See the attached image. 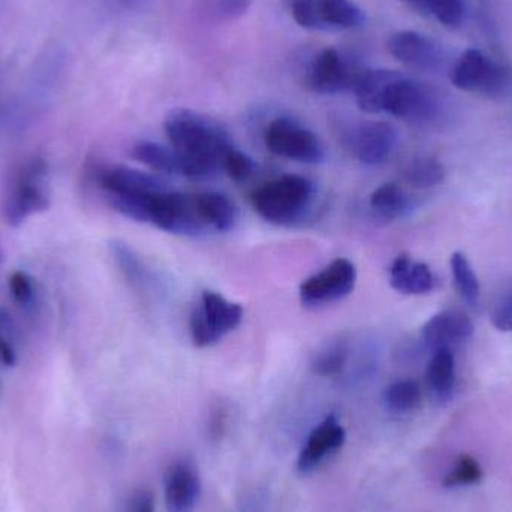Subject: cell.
<instances>
[{
	"label": "cell",
	"instance_id": "2",
	"mask_svg": "<svg viewBox=\"0 0 512 512\" xmlns=\"http://www.w3.org/2000/svg\"><path fill=\"white\" fill-rule=\"evenodd\" d=\"M315 185L307 177L283 176L252 194V207L268 224L292 227L303 221L315 201Z\"/></svg>",
	"mask_w": 512,
	"mask_h": 512
},
{
	"label": "cell",
	"instance_id": "24",
	"mask_svg": "<svg viewBox=\"0 0 512 512\" xmlns=\"http://www.w3.org/2000/svg\"><path fill=\"white\" fill-rule=\"evenodd\" d=\"M405 182L415 189H430L445 180V167L435 158H418L406 167Z\"/></svg>",
	"mask_w": 512,
	"mask_h": 512
},
{
	"label": "cell",
	"instance_id": "33",
	"mask_svg": "<svg viewBox=\"0 0 512 512\" xmlns=\"http://www.w3.org/2000/svg\"><path fill=\"white\" fill-rule=\"evenodd\" d=\"M9 292L15 303L20 306H29L35 297V286L32 277L24 271H14L8 279Z\"/></svg>",
	"mask_w": 512,
	"mask_h": 512
},
{
	"label": "cell",
	"instance_id": "14",
	"mask_svg": "<svg viewBox=\"0 0 512 512\" xmlns=\"http://www.w3.org/2000/svg\"><path fill=\"white\" fill-rule=\"evenodd\" d=\"M99 188L107 195H146L168 191L167 183L153 174L123 165H99L93 170Z\"/></svg>",
	"mask_w": 512,
	"mask_h": 512
},
{
	"label": "cell",
	"instance_id": "28",
	"mask_svg": "<svg viewBox=\"0 0 512 512\" xmlns=\"http://www.w3.org/2000/svg\"><path fill=\"white\" fill-rule=\"evenodd\" d=\"M421 400L420 385L411 379L394 382L385 391V403L397 414H405L417 408Z\"/></svg>",
	"mask_w": 512,
	"mask_h": 512
},
{
	"label": "cell",
	"instance_id": "15",
	"mask_svg": "<svg viewBox=\"0 0 512 512\" xmlns=\"http://www.w3.org/2000/svg\"><path fill=\"white\" fill-rule=\"evenodd\" d=\"M200 478L186 460L173 463L165 474V504L168 512H191L200 496Z\"/></svg>",
	"mask_w": 512,
	"mask_h": 512
},
{
	"label": "cell",
	"instance_id": "6",
	"mask_svg": "<svg viewBox=\"0 0 512 512\" xmlns=\"http://www.w3.org/2000/svg\"><path fill=\"white\" fill-rule=\"evenodd\" d=\"M243 307L231 303L215 291H204L191 315L192 342L197 348H210L236 330L243 321Z\"/></svg>",
	"mask_w": 512,
	"mask_h": 512
},
{
	"label": "cell",
	"instance_id": "16",
	"mask_svg": "<svg viewBox=\"0 0 512 512\" xmlns=\"http://www.w3.org/2000/svg\"><path fill=\"white\" fill-rule=\"evenodd\" d=\"M474 334V324L468 315L459 310H444L430 318L423 327V340L435 349H451L465 342Z\"/></svg>",
	"mask_w": 512,
	"mask_h": 512
},
{
	"label": "cell",
	"instance_id": "3",
	"mask_svg": "<svg viewBox=\"0 0 512 512\" xmlns=\"http://www.w3.org/2000/svg\"><path fill=\"white\" fill-rule=\"evenodd\" d=\"M447 110V99L436 87L400 72L391 81L382 102V113L417 126L441 122Z\"/></svg>",
	"mask_w": 512,
	"mask_h": 512
},
{
	"label": "cell",
	"instance_id": "34",
	"mask_svg": "<svg viewBox=\"0 0 512 512\" xmlns=\"http://www.w3.org/2000/svg\"><path fill=\"white\" fill-rule=\"evenodd\" d=\"M493 324L499 331L511 333L512 331V291L501 301L493 313Z\"/></svg>",
	"mask_w": 512,
	"mask_h": 512
},
{
	"label": "cell",
	"instance_id": "12",
	"mask_svg": "<svg viewBox=\"0 0 512 512\" xmlns=\"http://www.w3.org/2000/svg\"><path fill=\"white\" fill-rule=\"evenodd\" d=\"M357 283V268L346 258H337L330 265L304 280L300 300L306 307H319L348 297Z\"/></svg>",
	"mask_w": 512,
	"mask_h": 512
},
{
	"label": "cell",
	"instance_id": "9",
	"mask_svg": "<svg viewBox=\"0 0 512 512\" xmlns=\"http://www.w3.org/2000/svg\"><path fill=\"white\" fill-rule=\"evenodd\" d=\"M291 12L304 29L348 30L363 26V9L352 0H291Z\"/></svg>",
	"mask_w": 512,
	"mask_h": 512
},
{
	"label": "cell",
	"instance_id": "36",
	"mask_svg": "<svg viewBox=\"0 0 512 512\" xmlns=\"http://www.w3.org/2000/svg\"><path fill=\"white\" fill-rule=\"evenodd\" d=\"M129 512H155V504H153L152 496L141 495L132 502Z\"/></svg>",
	"mask_w": 512,
	"mask_h": 512
},
{
	"label": "cell",
	"instance_id": "25",
	"mask_svg": "<svg viewBox=\"0 0 512 512\" xmlns=\"http://www.w3.org/2000/svg\"><path fill=\"white\" fill-rule=\"evenodd\" d=\"M435 17L442 26L456 29L465 20V0H405Z\"/></svg>",
	"mask_w": 512,
	"mask_h": 512
},
{
	"label": "cell",
	"instance_id": "30",
	"mask_svg": "<svg viewBox=\"0 0 512 512\" xmlns=\"http://www.w3.org/2000/svg\"><path fill=\"white\" fill-rule=\"evenodd\" d=\"M348 360V348L345 343H333L316 357L313 369L318 375L334 376L342 372Z\"/></svg>",
	"mask_w": 512,
	"mask_h": 512
},
{
	"label": "cell",
	"instance_id": "27",
	"mask_svg": "<svg viewBox=\"0 0 512 512\" xmlns=\"http://www.w3.org/2000/svg\"><path fill=\"white\" fill-rule=\"evenodd\" d=\"M110 249L114 261L117 262L120 271L128 279V282L138 289L147 288L149 280H147L146 267L141 264L140 258L134 254V251L125 243L120 242L111 243Z\"/></svg>",
	"mask_w": 512,
	"mask_h": 512
},
{
	"label": "cell",
	"instance_id": "10",
	"mask_svg": "<svg viewBox=\"0 0 512 512\" xmlns=\"http://www.w3.org/2000/svg\"><path fill=\"white\" fill-rule=\"evenodd\" d=\"M388 51L399 62L424 74L450 72V57L444 45L424 33L402 30L388 41Z\"/></svg>",
	"mask_w": 512,
	"mask_h": 512
},
{
	"label": "cell",
	"instance_id": "18",
	"mask_svg": "<svg viewBox=\"0 0 512 512\" xmlns=\"http://www.w3.org/2000/svg\"><path fill=\"white\" fill-rule=\"evenodd\" d=\"M390 283L402 294L424 295L435 288V276L424 262H415L411 256L399 255L390 268Z\"/></svg>",
	"mask_w": 512,
	"mask_h": 512
},
{
	"label": "cell",
	"instance_id": "22",
	"mask_svg": "<svg viewBox=\"0 0 512 512\" xmlns=\"http://www.w3.org/2000/svg\"><path fill=\"white\" fill-rule=\"evenodd\" d=\"M456 379V361L453 351L448 348L438 349L426 370V381L430 390L439 399H445L453 390Z\"/></svg>",
	"mask_w": 512,
	"mask_h": 512
},
{
	"label": "cell",
	"instance_id": "21",
	"mask_svg": "<svg viewBox=\"0 0 512 512\" xmlns=\"http://www.w3.org/2000/svg\"><path fill=\"white\" fill-rule=\"evenodd\" d=\"M132 156L156 173L182 176V159L173 147L168 149V147L152 143V141H141V143L135 144Z\"/></svg>",
	"mask_w": 512,
	"mask_h": 512
},
{
	"label": "cell",
	"instance_id": "23",
	"mask_svg": "<svg viewBox=\"0 0 512 512\" xmlns=\"http://www.w3.org/2000/svg\"><path fill=\"white\" fill-rule=\"evenodd\" d=\"M370 207L384 219H397L409 209V197L397 183H385L370 195Z\"/></svg>",
	"mask_w": 512,
	"mask_h": 512
},
{
	"label": "cell",
	"instance_id": "1",
	"mask_svg": "<svg viewBox=\"0 0 512 512\" xmlns=\"http://www.w3.org/2000/svg\"><path fill=\"white\" fill-rule=\"evenodd\" d=\"M171 147L182 159V176L209 179L222 170L225 155L233 149L230 135L215 120L195 111H171L164 123Z\"/></svg>",
	"mask_w": 512,
	"mask_h": 512
},
{
	"label": "cell",
	"instance_id": "11",
	"mask_svg": "<svg viewBox=\"0 0 512 512\" xmlns=\"http://www.w3.org/2000/svg\"><path fill=\"white\" fill-rule=\"evenodd\" d=\"M366 69L348 62L334 48H324L310 63L304 74V86L321 95L333 93L354 92Z\"/></svg>",
	"mask_w": 512,
	"mask_h": 512
},
{
	"label": "cell",
	"instance_id": "29",
	"mask_svg": "<svg viewBox=\"0 0 512 512\" xmlns=\"http://www.w3.org/2000/svg\"><path fill=\"white\" fill-rule=\"evenodd\" d=\"M251 3L252 0H201L200 8L209 20L224 23L242 17Z\"/></svg>",
	"mask_w": 512,
	"mask_h": 512
},
{
	"label": "cell",
	"instance_id": "26",
	"mask_svg": "<svg viewBox=\"0 0 512 512\" xmlns=\"http://www.w3.org/2000/svg\"><path fill=\"white\" fill-rule=\"evenodd\" d=\"M451 271H453L454 282L463 300L468 303L475 304L480 298V282H478L477 274L469 262L468 256L462 252H454L451 255Z\"/></svg>",
	"mask_w": 512,
	"mask_h": 512
},
{
	"label": "cell",
	"instance_id": "35",
	"mask_svg": "<svg viewBox=\"0 0 512 512\" xmlns=\"http://www.w3.org/2000/svg\"><path fill=\"white\" fill-rule=\"evenodd\" d=\"M15 360H17V358H15V352L14 349H12L11 343L0 336V363H2L3 366L11 367L14 366Z\"/></svg>",
	"mask_w": 512,
	"mask_h": 512
},
{
	"label": "cell",
	"instance_id": "20",
	"mask_svg": "<svg viewBox=\"0 0 512 512\" xmlns=\"http://www.w3.org/2000/svg\"><path fill=\"white\" fill-rule=\"evenodd\" d=\"M396 71L390 69H366L355 87L358 107L366 113H382V102Z\"/></svg>",
	"mask_w": 512,
	"mask_h": 512
},
{
	"label": "cell",
	"instance_id": "17",
	"mask_svg": "<svg viewBox=\"0 0 512 512\" xmlns=\"http://www.w3.org/2000/svg\"><path fill=\"white\" fill-rule=\"evenodd\" d=\"M345 429L337 423L336 418L328 417L313 429L306 445L298 456V469L309 472L315 469L325 457L336 453L345 442Z\"/></svg>",
	"mask_w": 512,
	"mask_h": 512
},
{
	"label": "cell",
	"instance_id": "32",
	"mask_svg": "<svg viewBox=\"0 0 512 512\" xmlns=\"http://www.w3.org/2000/svg\"><path fill=\"white\" fill-rule=\"evenodd\" d=\"M483 477L481 466L472 457L465 456L459 460L456 469L445 478V487L469 486L478 483Z\"/></svg>",
	"mask_w": 512,
	"mask_h": 512
},
{
	"label": "cell",
	"instance_id": "7",
	"mask_svg": "<svg viewBox=\"0 0 512 512\" xmlns=\"http://www.w3.org/2000/svg\"><path fill=\"white\" fill-rule=\"evenodd\" d=\"M265 146L274 155L303 164H319L325 150L318 135L288 117H277L265 129Z\"/></svg>",
	"mask_w": 512,
	"mask_h": 512
},
{
	"label": "cell",
	"instance_id": "4",
	"mask_svg": "<svg viewBox=\"0 0 512 512\" xmlns=\"http://www.w3.org/2000/svg\"><path fill=\"white\" fill-rule=\"evenodd\" d=\"M47 174V162L39 156L18 168L3 203V216L9 227H20L30 216L48 209Z\"/></svg>",
	"mask_w": 512,
	"mask_h": 512
},
{
	"label": "cell",
	"instance_id": "5",
	"mask_svg": "<svg viewBox=\"0 0 512 512\" xmlns=\"http://www.w3.org/2000/svg\"><path fill=\"white\" fill-rule=\"evenodd\" d=\"M448 74L451 83L463 92L493 99L505 98L512 92V68L475 48L463 51Z\"/></svg>",
	"mask_w": 512,
	"mask_h": 512
},
{
	"label": "cell",
	"instance_id": "31",
	"mask_svg": "<svg viewBox=\"0 0 512 512\" xmlns=\"http://www.w3.org/2000/svg\"><path fill=\"white\" fill-rule=\"evenodd\" d=\"M222 170H224L225 173L228 174V177L234 180V182L242 183L254 176L256 165L251 156L233 147V149L225 155L224 162H222Z\"/></svg>",
	"mask_w": 512,
	"mask_h": 512
},
{
	"label": "cell",
	"instance_id": "19",
	"mask_svg": "<svg viewBox=\"0 0 512 512\" xmlns=\"http://www.w3.org/2000/svg\"><path fill=\"white\" fill-rule=\"evenodd\" d=\"M197 207L201 219L210 230L227 233L236 227L239 210L227 195L219 192L197 195Z\"/></svg>",
	"mask_w": 512,
	"mask_h": 512
},
{
	"label": "cell",
	"instance_id": "13",
	"mask_svg": "<svg viewBox=\"0 0 512 512\" xmlns=\"http://www.w3.org/2000/svg\"><path fill=\"white\" fill-rule=\"evenodd\" d=\"M348 147L358 161L366 165H381L396 149L397 131L387 122H367L352 128Z\"/></svg>",
	"mask_w": 512,
	"mask_h": 512
},
{
	"label": "cell",
	"instance_id": "8",
	"mask_svg": "<svg viewBox=\"0 0 512 512\" xmlns=\"http://www.w3.org/2000/svg\"><path fill=\"white\" fill-rule=\"evenodd\" d=\"M149 224L180 236H200L209 230L198 212L197 195L179 194L170 189L156 194L150 201Z\"/></svg>",
	"mask_w": 512,
	"mask_h": 512
}]
</instances>
